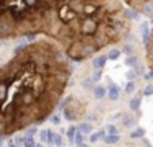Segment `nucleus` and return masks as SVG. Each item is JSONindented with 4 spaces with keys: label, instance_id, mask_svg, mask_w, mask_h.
Returning <instances> with one entry per match:
<instances>
[{
    "label": "nucleus",
    "instance_id": "obj_1",
    "mask_svg": "<svg viewBox=\"0 0 153 147\" xmlns=\"http://www.w3.org/2000/svg\"><path fill=\"white\" fill-rule=\"evenodd\" d=\"M69 77V59L53 41L23 46L0 67V137L46 119Z\"/></svg>",
    "mask_w": 153,
    "mask_h": 147
},
{
    "label": "nucleus",
    "instance_id": "obj_2",
    "mask_svg": "<svg viewBox=\"0 0 153 147\" xmlns=\"http://www.w3.org/2000/svg\"><path fill=\"white\" fill-rule=\"evenodd\" d=\"M130 26L125 5L119 0H53L45 36L68 59L84 61L120 42Z\"/></svg>",
    "mask_w": 153,
    "mask_h": 147
},
{
    "label": "nucleus",
    "instance_id": "obj_3",
    "mask_svg": "<svg viewBox=\"0 0 153 147\" xmlns=\"http://www.w3.org/2000/svg\"><path fill=\"white\" fill-rule=\"evenodd\" d=\"M50 2L43 0H0V39L38 34L46 29Z\"/></svg>",
    "mask_w": 153,
    "mask_h": 147
},
{
    "label": "nucleus",
    "instance_id": "obj_4",
    "mask_svg": "<svg viewBox=\"0 0 153 147\" xmlns=\"http://www.w3.org/2000/svg\"><path fill=\"white\" fill-rule=\"evenodd\" d=\"M86 101L79 100L76 97H69L66 100V105H64V118L68 121H79L82 119V116L86 114Z\"/></svg>",
    "mask_w": 153,
    "mask_h": 147
},
{
    "label": "nucleus",
    "instance_id": "obj_5",
    "mask_svg": "<svg viewBox=\"0 0 153 147\" xmlns=\"http://www.w3.org/2000/svg\"><path fill=\"white\" fill-rule=\"evenodd\" d=\"M123 5H128L132 8H138L146 16L153 18V0H146V2H125Z\"/></svg>",
    "mask_w": 153,
    "mask_h": 147
},
{
    "label": "nucleus",
    "instance_id": "obj_6",
    "mask_svg": "<svg viewBox=\"0 0 153 147\" xmlns=\"http://www.w3.org/2000/svg\"><path fill=\"white\" fill-rule=\"evenodd\" d=\"M146 62H148V67L152 69L153 74V29L150 33L148 39H146Z\"/></svg>",
    "mask_w": 153,
    "mask_h": 147
},
{
    "label": "nucleus",
    "instance_id": "obj_7",
    "mask_svg": "<svg viewBox=\"0 0 153 147\" xmlns=\"http://www.w3.org/2000/svg\"><path fill=\"white\" fill-rule=\"evenodd\" d=\"M94 95H96V98H102L104 95H105V88H102V87H97L96 90H94Z\"/></svg>",
    "mask_w": 153,
    "mask_h": 147
},
{
    "label": "nucleus",
    "instance_id": "obj_8",
    "mask_svg": "<svg viewBox=\"0 0 153 147\" xmlns=\"http://www.w3.org/2000/svg\"><path fill=\"white\" fill-rule=\"evenodd\" d=\"M105 61H107V57H105V56H102V57H99V59H97V61H96V64H94V65H96L97 69H102V67H104V62H105Z\"/></svg>",
    "mask_w": 153,
    "mask_h": 147
},
{
    "label": "nucleus",
    "instance_id": "obj_9",
    "mask_svg": "<svg viewBox=\"0 0 153 147\" xmlns=\"http://www.w3.org/2000/svg\"><path fill=\"white\" fill-rule=\"evenodd\" d=\"M109 97L112 98V100H115V98L119 97V88H117V87H112V88H110V93H109Z\"/></svg>",
    "mask_w": 153,
    "mask_h": 147
},
{
    "label": "nucleus",
    "instance_id": "obj_10",
    "mask_svg": "<svg viewBox=\"0 0 153 147\" xmlns=\"http://www.w3.org/2000/svg\"><path fill=\"white\" fill-rule=\"evenodd\" d=\"M119 140V136H107L105 137V142L107 144H115Z\"/></svg>",
    "mask_w": 153,
    "mask_h": 147
},
{
    "label": "nucleus",
    "instance_id": "obj_11",
    "mask_svg": "<svg viewBox=\"0 0 153 147\" xmlns=\"http://www.w3.org/2000/svg\"><path fill=\"white\" fill-rule=\"evenodd\" d=\"M91 124H81V132L82 134H87V132H91Z\"/></svg>",
    "mask_w": 153,
    "mask_h": 147
},
{
    "label": "nucleus",
    "instance_id": "obj_12",
    "mask_svg": "<svg viewBox=\"0 0 153 147\" xmlns=\"http://www.w3.org/2000/svg\"><path fill=\"white\" fill-rule=\"evenodd\" d=\"M138 106H140V100H138V98H135V100L130 101V108H132V110H138Z\"/></svg>",
    "mask_w": 153,
    "mask_h": 147
},
{
    "label": "nucleus",
    "instance_id": "obj_13",
    "mask_svg": "<svg viewBox=\"0 0 153 147\" xmlns=\"http://www.w3.org/2000/svg\"><path fill=\"white\" fill-rule=\"evenodd\" d=\"M25 147H35V142H33L31 137H27V139H25Z\"/></svg>",
    "mask_w": 153,
    "mask_h": 147
},
{
    "label": "nucleus",
    "instance_id": "obj_14",
    "mask_svg": "<svg viewBox=\"0 0 153 147\" xmlns=\"http://www.w3.org/2000/svg\"><path fill=\"white\" fill-rule=\"evenodd\" d=\"M133 88H135V83H133V82H130V83L128 85H127V93H132V91H133Z\"/></svg>",
    "mask_w": 153,
    "mask_h": 147
},
{
    "label": "nucleus",
    "instance_id": "obj_15",
    "mask_svg": "<svg viewBox=\"0 0 153 147\" xmlns=\"http://www.w3.org/2000/svg\"><path fill=\"white\" fill-rule=\"evenodd\" d=\"M74 134H76V127H69V129H68V137L71 139V137H73Z\"/></svg>",
    "mask_w": 153,
    "mask_h": 147
},
{
    "label": "nucleus",
    "instance_id": "obj_16",
    "mask_svg": "<svg viewBox=\"0 0 153 147\" xmlns=\"http://www.w3.org/2000/svg\"><path fill=\"white\" fill-rule=\"evenodd\" d=\"M119 54H120L119 51H112V52L109 54V59H117V57H119Z\"/></svg>",
    "mask_w": 153,
    "mask_h": 147
},
{
    "label": "nucleus",
    "instance_id": "obj_17",
    "mask_svg": "<svg viewBox=\"0 0 153 147\" xmlns=\"http://www.w3.org/2000/svg\"><path fill=\"white\" fill-rule=\"evenodd\" d=\"M133 62H137V57H133V56H130V57L127 59V64H128V65H133Z\"/></svg>",
    "mask_w": 153,
    "mask_h": 147
},
{
    "label": "nucleus",
    "instance_id": "obj_18",
    "mask_svg": "<svg viewBox=\"0 0 153 147\" xmlns=\"http://www.w3.org/2000/svg\"><path fill=\"white\" fill-rule=\"evenodd\" d=\"M53 140H54V144H56V146H61V144H63V142H61V137L59 136H53Z\"/></svg>",
    "mask_w": 153,
    "mask_h": 147
},
{
    "label": "nucleus",
    "instance_id": "obj_19",
    "mask_svg": "<svg viewBox=\"0 0 153 147\" xmlns=\"http://www.w3.org/2000/svg\"><path fill=\"white\" fill-rule=\"evenodd\" d=\"M152 93H153V85H148L145 88V95H152Z\"/></svg>",
    "mask_w": 153,
    "mask_h": 147
},
{
    "label": "nucleus",
    "instance_id": "obj_20",
    "mask_svg": "<svg viewBox=\"0 0 153 147\" xmlns=\"http://www.w3.org/2000/svg\"><path fill=\"white\" fill-rule=\"evenodd\" d=\"M107 129H109L110 136H115V132H117V127H114V126H109V127H107Z\"/></svg>",
    "mask_w": 153,
    "mask_h": 147
},
{
    "label": "nucleus",
    "instance_id": "obj_21",
    "mask_svg": "<svg viewBox=\"0 0 153 147\" xmlns=\"http://www.w3.org/2000/svg\"><path fill=\"white\" fill-rule=\"evenodd\" d=\"M143 134V129H138V131H135V132H132V137H138V136H142Z\"/></svg>",
    "mask_w": 153,
    "mask_h": 147
},
{
    "label": "nucleus",
    "instance_id": "obj_22",
    "mask_svg": "<svg viewBox=\"0 0 153 147\" xmlns=\"http://www.w3.org/2000/svg\"><path fill=\"white\" fill-rule=\"evenodd\" d=\"M100 136H102V132H99V134H94V136H91V140H92V142H96V140L99 139Z\"/></svg>",
    "mask_w": 153,
    "mask_h": 147
},
{
    "label": "nucleus",
    "instance_id": "obj_23",
    "mask_svg": "<svg viewBox=\"0 0 153 147\" xmlns=\"http://www.w3.org/2000/svg\"><path fill=\"white\" fill-rule=\"evenodd\" d=\"M40 137H41V140H46L48 139V132H46V131H41Z\"/></svg>",
    "mask_w": 153,
    "mask_h": 147
},
{
    "label": "nucleus",
    "instance_id": "obj_24",
    "mask_svg": "<svg viewBox=\"0 0 153 147\" xmlns=\"http://www.w3.org/2000/svg\"><path fill=\"white\" fill-rule=\"evenodd\" d=\"M76 140H77V144H81V142H82V134H77Z\"/></svg>",
    "mask_w": 153,
    "mask_h": 147
},
{
    "label": "nucleus",
    "instance_id": "obj_25",
    "mask_svg": "<svg viewBox=\"0 0 153 147\" xmlns=\"http://www.w3.org/2000/svg\"><path fill=\"white\" fill-rule=\"evenodd\" d=\"M99 78H100V72H97V74L94 75V80H99Z\"/></svg>",
    "mask_w": 153,
    "mask_h": 147
},
{
    "label": "nucleus",
    "instance_id": "obj_26",
    "mask_svg": "<svg viewBox=\"0 0 153 147\" xmlns=\"http://www.w3.org/2000/svg\"><path fill=\"white\" fill-rule=\"evenodd\" d=\"M145 78H146V80H150V78H153V74H146V75H145Z\"/></svg>",
    "mask_w": 153,
    "mask_h": 147
},
{
    "label": "nucleus",
    "instance_id": "obj_27",
    "mask_svg": "<svg viewBox=\"0 0 153 147\" xmlns=\"http://www.w3.org/2000/svg\"><path fill=\"white\" fill-rule=\"evenodd\" d=\"M79 147H87V146H84V144H79Z\"/></svg>",
    "mask_w": 153,
    "mask_h": 147
}]
</instances>
